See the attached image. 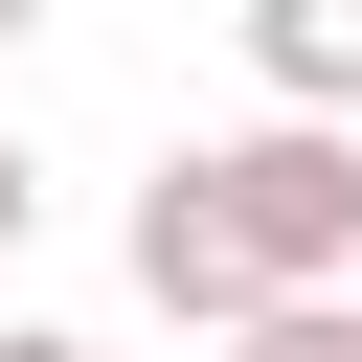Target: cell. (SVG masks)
I'll return each mask as SVG.
<instances>
[{"mask_svg":"<svg viewBox=\"0 0 362 362\" xmlns=\"http://www.w3.org/2000/svg\"><path fill=\"white\" fill-rule=\"evenodd\" d=\"M23 23H45V0H0V45H23Z\"/></svg>","mask_w":362,"mask_h":362,"instance_id":"obj_7","label":"cell"},{"mask_svg":"<svg viewBox=\"0 0 362 362\" xmlns=\"http://www.w3.org/2000/svg\"><path fill=\"white\" fill-rule=\"evenodd\" d=\"M204 204L249 226L272 294H362V113H249V136H204Z\"/></svg>","mask_w":362,"mask_h":362,"instance_id":"obj_1","label":"cell"},{"mask_svg":"<svg viewBox=\"0 0 362 362\" xmlns=\"http://www.w3.org/2000/svg\"><path fill=\"white\" fill-rule=\"evenodd\" d=\"M249 68L272 113H362V0H249Z\"/></svg>","mask_w":362,"mask_h":362,"instance_id":"obj_3","label":"cell"},{"mask_svg":"<svg viewBox=\"0 0 362 362\" xmlns=\"http://www.w3.org/2000/svg\"><path fill=\"white\" fill-rule=\"evenodd\" d=\"M136 294H158V317H204V339H249V317H272L249 226L204 204V158H158V181H136Z\"/></svg>","mask_w":362,"mask_h":362,"instance_id":"obj_2","label":"cell"},{"mask_svg":"<svg viewBox=\"0 0 362 362\" xmlns=\"http://www.w3.org/2000/svg\"><path fill=\"white\" fill-rule=\"evenodd\" d=\"M226 362H362V294H272V317H249Z\"/></svg>","mask_w":362,"mask_h":362,"instance_id":"obj_4","label":"cell"},{"mask_svg":"<svg viewBox=\"0 0 362 362\" xmlns=\"http://www.w3.org/2000/svg\"><path fill=\"white\" fill-rule=\"evenodd\" d=\"M0 362H90V339H68V317H0Z\"/></svg>","mask_w":362,"mask_h":362,"instance_id":"obj_6","label":"cell"},{"mask_svg":"<svg viewBox=\"0 0 362 362\" xmlns=\"http://www.w3.org/2000/svg\"><path fill=\"white\" fill-rule=\"evenodd\" d=\"M23 226H45V158H23V136H0V249H23Z\"/></svg>","mask_w":362,"mask_h":362,"instance_id":"obj_5","label":"cell"}]
</instances>
